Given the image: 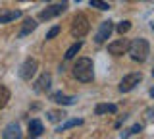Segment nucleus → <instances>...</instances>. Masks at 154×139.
<instances>
[{
    "instance_id": "obj_1",
    "label": "nucleus",
    "mask_w": 154,
    "mask_h": 139,
    "mask_svg": "<svg viewBox=\"0 0 154 139\" xmlns=\"http://www.w3.org/2000/svg\"><path fill=\"white\" fill-rule=\"evenodd\" d=\"M73 77L81 83H89L94 77V66L91 58H79L73 66Z\"/></svg>"
},
{
    "instance_id": "obj_2",
    "label": "nucleus",
    "mask_w": 154,
    "mask_h": 139,
    "mask_svg": "<svg viewBox=\"0 0 154 139\" xmlns=\"http://www.w3.org/2000/svg\"><path fill=\"white\" fill-rule=\"evenodd\" d=\"M148 54H150V45H148L146 39L139 37V39L131 41V45H129V56L135 62H144L148 58Z\"/></svg>"
},
{
    "instance_id": "obj_3",
    "label": "nucleus",
    "mask_w": 154,
    "mask_h": 139,
    "mask_svg": "<svg viewBox=\"0 0 154 139\" xmlns=\"http://www.w3.org/2000/svg\"><path fill=\"white\" fill-rule=\"evenodd\" d=\"M89 29H91V23H89L85 14H75L73 20H71V35L75 39H83L89 33Z\"/></svg>"
},
{
    "instance_id": "obj_4",
    "label": "nucleus",
    "mask_w": 154,
    "mask_h": 139,
    "mask_svg": "<svg viewBox=\"0 0 154 139\" xmlns=\"http://www.w3.org/2000/svg\"><path fill=\"white\" fill-rule=\"evenodd\" d=\"M141 79H143V74H141V71L127 74L122 81H119V91H122V93H129V91H133L139 83H141Z\"/></svg>"
},
{
    "instance_id": "obj_5",
    "label": "nucleus",
    "mask_w": 154,
    "mask_h": 139,
    "mask_svg": "<svg viewBox=\"0 0 154 139\" xmlns=\"http://www.w3.org/2000/svg\"><path fill=\"white\" fill-rule=\"evenodd\" d=\"M37 70H38V62L35 58H27L19 68V77L25 81H31V77L37 74Z\"/></svg>"
},
{
    "instance_id": "obj_6",
    "label": "nucleus",
    "mask_w": 154,
    "mask_h": 139,
    "mask_svg": "<svg viewBox=\"0 0 154 139\" xmlns=\"http://www.w3.org/2000/svg\"><path fill=\"white\" fill-rule=\"evenodd\" d=\"M112 31H114V23L110 21V20L102 21V23H100V27H98V31H96V35H94V41L98 43V45H102V43H106V41L110 39Z\"/></svg>"
},
{
    "instance_id": "obj_7",
    "label": "nucleus",
    "mask_w": 154,
    "mask_h": 139,
    "mask_svg": "<svg viewBox=\"0 0 154 139\" xmlns=\"http://www.w3.org/2000/svg\"><path fill=\"white\" fill-rule=\"evenodd\" d=\"M129 45H131V43L127 39H118V41H114V43L108 45V52L114 54V56H122L125 52H129Z\"/></svg>"
},
{
    "instance_id": "obj_8",
    "label": "nucleus",
    "mask_w": 154,
    "mask_h": 139,
    "mask_svg": "<svg viewBox=\"0 0 154 139\" xmlns=\"http://www.w3.org/2000/svg\"><path fill=\"white\" fill-rule=\"evenodd\" d=\"M66 8H67L66 2L54 4V6H50V8H46V10H42L41 14H38V17H41V20H52V17H56V16H60V14H64Z\"/></svg>"
},
{
    "instance_id": "obj_9",
    "label": "nucleus",
    "mask_w": 154,
    "mask_h": 139,
    "mask_svg": "<svg viewBox=\"0 0 154 139\" xmlns=\"http://www.w3.org/2000/svg\"><path fill=\"white\" fill-rule=\"evenodd\" d=\"M50 81H52L50 74H42L41 77L35 81V91L37 93H45V91H48L50 89Z\"/></svg>"
},
{
    "instance_id": "obj_10",
    "label": "nucleus",
    "mask_w": 154,
    "mask_h": 139,
    "mask_svg": "<svg viewBox=\"0 0 154 139\" xmlns=\"http://www.w3.org/2000/svg\"><path fill=\"white\" fill-rule=\"evenodd\" d=\"M42 131H45V126H42L41 120H31L29 122V135L31 137H41Z\"/></svg>"
},
{
    "instance_id": "obj_11",
    "label": "nucleus",
    "mask_w": 154,
    "mask_h": 139,
    "mask_svg": "<svg viewBox=\"0 0 154 139\" xmlns=\"http://www.w3.org/2000/svg\"><path fill=\"white\" fill-rule=\"evenodd\" d=\"M21 17V12L19 10H0V23H8Z\"/></svg>"
},
{
    "instance_id": "obj_12",
    "label": "nucleus",
    "mask_w": 154,
    "mask_h": 139,
    "mask_svg": "<svg viewBox=\"0 0 154 139\" xmlns=\"http://www.w3.org/2000/svg\"><path fill=\"white\" fill-rule=\"evenodd\" d=\"M2 137L4 139H14V137H21V131H19V126L17 124H10V126L4 128V131H2Z\"/></svg>"
},
{
    "instance_id": "obj_13",
    "label": "nucleus",
    "mask_w": 154,
    "mask_h": 139,
    "mask_svg": "<svg viewBox=\"0 0 154 139\" xmlns=\"http://www.w3.org/2000/svg\"><path fill=\"white\" fill-rule=\"evenodd\" d=\"M35 29H37V21L29 17V20L23 21V27H21V31H19V37H25V35H29V33L35 31Z\"/></svg>"
},
{
    "instance_id": "obj_14",
    "label": "nucleus",
    "mask_w": 154,
    "mask_h": 139,
    "mask_svg": "<svg viewBox=\"0 0 154 139\" xmlns=\"http://www.w3.org/2000/svg\"><path fill=\"white\" fill-rule=\"evenodd\" d=\"M52 100H54L56 104H73L75 97H67V95H62V93H54L52 95Z\"/></svg>"
},
{
    "instance_id": "obj_15",
    "label": "nucleus",
    "mask_w": 154,
    "mask_h": 139,
    "mask_svg": "<svg viewBox=\"0 0 154 139\" xmlns=\"http://www.w3.org/2000/svg\"><path fill=\"white\" fill-rule=\"evenodd\" d=\"M96 114H116L118 112V106L116 104H98V106L94 108Z\"/></svg>"
},
{
    "instance_id": "obj_16",
    "label": "nucleus",
    "mask_w": 154,
    "mask_h": 139,
    "mask_svg": "<svg viewBox=\"0 0 154 139\" xmlns=\"http://www.w3.org/2000/svg\"><path fill=\"white\" fill-rule=\"evenodd\" d=\"M8 100H10V89L4 87V85H0V110L8 104Z\"/></svg>"
},
{
    "instance_id": "obj_17",
    "label": "nucleus",
    "mask_w": 154,
    "mask_h": 139,
    "mask_svg": "<svg viewBox=\"0 0 154 139\" xmlns=\"http://www.w3.org/2000/svg\"><path fill=\"white\" fill-rule=\"evenodd\" d=\"M81 124H83V120H67L66 124H62V126H58V128H56V131L60 133V131H66V129H69V128L81 126Z\"/></svg>"
},
{
    "instance_id": "obj_18",
    "label": "nucleus",
    "mask_w": 154,
    "mask_h": 139,
    "mask_svg": "<svg viewBox=\"0 0 154 139\" xmlns=\"http://www.w3.org/2000/svg\"><path fill=\"white\" fill-rule=\"evenodd\" d=\"M81 46H83V43H81V41H77L75 45H71L69 49H67V52H66V60H71V58H73L77 52L81 50Z\"/></svg>"
},
{
    "instance_id": "obj_19",
    "label": "nucleus",
    "mask_w": 154,
    "mask_h": 139,
    "mask_svg": "<svg viewBox=\"0 0 154 139\" xmlns=\"http://www.w3.org/2000/svg\"><path fill=\"white\" fill-rule=\"evenodd\" d=\"M129 29H131V21H127V20H125V21H122V23L118 25V33H119V35H123V33H127Z\"/></svg>"
},
{
    "instance_id": "obj_20",
    "label": "nucleus",
    "mask_w": 154,
    "mask_h": 139,
    "mask_svg": "<svg viewBox=\"0 0 154 139\" xmlns=\"http://www.w3.org/2000/svg\"><path fill=\"white\" fill-rule=\"evenodd\" d=\"M91 6H93V8H98V10H108V8H110L104 0H91Z\"/></svg>"
},
{
    "instance_id": "obj_21",
    "label": "nucleus",
    "mask_w": 154,
    "mask_h": 139,
    "mask_svg": "<svg viewBox=\"0 0 154 139\" xmlns=\"http://www.w3.org/2000/svg\"><path fill=\"white\" fill-rule=\"evenodd\" d=\"M66 114L64 112H48V120H52V122H58L60 118H64Z\"/></svg>"
},
{
    "instance_id": "obj_22",
    "label": "nucleus",
    "mask_w": 154,
    "mask_h": 139,
    "mask_svg": "<svg viewBox=\"0 0 154 139\" xmlns=\"http://www.w3.org/2000/svg\"><path fill=\"white\" fill-rule=\"evenodd\" d=\"M58 33H60V27L56 25V27H52V29H50V31L46 33V39H54V37L58 35Z\"/></svg>"
},
{
    "instance_id": "obj_23",
    "label": "nucleus",
    "mask_w": 154,
    "mask_h": 139,
    "mask_svg": "<svg viewBox=\"0 0 154 139\" xmlns=\"http://www.w3.org/2000/svg\"><path fill=\"white\" fill-rule=\"evenodd\" d=\"M141 129H143V126H141V124H135V126H133L131 129H129V131L125 133V135H133V133H139Z\"/></svg>"
},
{
    "instance_id": "obj_24",
    "label": "nucleus",
    "mask_w": 154,
    "mask_h": 139,
    "mask_svg": "<svg viewBox=\"0 0 154 139\" xmlns=\"http://www.w3.org/2000/svg\"><path fill=\"white\" fill-rule=\"evenodd\" d=\"M150 97H154V87H152V89H150Z\"/></svg>"
},
{
    "instance_id": "obj_25",
    "label": "nucleus",
    "mask_w": 154,
    "mask_h": 139,
    "mask_svg": "<svg viewBox=\"0 0 154 139\" xmlns=\"http://www.w3.org/2000/svg\"><path fill=\"white\" fill-rule=\"evenodd\" d=\"M152 31H154V23H152Z\"/></svg>"
},
{
    "instance_id": "obj_26",
    "label": "nucleus",
    "mask_w": 154,
    "mask_h": 139,
    "mask_svg": "<svg viewBox=\"0 0 154 139\" xmlns=\"http://www.w3.org/2000/svg\"><path fill=\"white\" fill-rule=\"evenodd\" d=\"M45 2H50V0H45Z\"/></svg>"
},
{
    "instance_id": "obj_27",
    "label": "nucleus",
    "mask_w": 154,
    "mask_h": 139,
    "mask_svg": "<svg viewBox=\"0 0 154 139\" xmlns=\"http://www.w3.org/2000/svg\"><path fill=\"white\" fill-rule=\"evenodd\" d=\"M152 75H154V70H152Z\"/></svg>"
},
{
    "instance_id": "obj_28",
    "label": "nucleus",
    "mask_w": 154,
    "mask_h": 139,
    "mask_svg": "<svg viewBox=\"0 0 154 139\" xmlns=\"http://www.w3.org/2000/svg\"><path fill=\"white\" fill-rule=\"evenodd\" d=\"M77 2H81V0H77Z\"/></svg>"
}]
</instances>
